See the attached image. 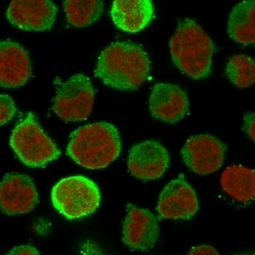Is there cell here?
Returning a JSON list of instances; mask_svg holds the SVG:
<instances>
[{"label": "cell", "instance_id": "cell-4", "mask_svg": "<svg viewBox=\"0 0 255 255\" xmlns=\"http://www.w3.org/2000/svg\"><path fill=\"white\" fill-rule=\"evenodd\" d=\"M9 144L18 159L30 167L45 166L60 156L56 144L32 113L14 127Z\"/></svg>", "mask_w": 255, "mask_h": 255}, {"label": "cell", "instance_id": "cell-8", "mask_svg": "<svg viewBox=\"0 0 255 255\" xmlns=\"http://www.w3.org/2000/svg\"><path fill=\"white\" fill-rule=\"evenodd\" d=\"M156 210L161 219L190 220L199 210L196 192L184 176L169 182L159 196Z\"/></svg>", "mask_w": 255, "mask_h": 255}, {"label": "cell", "instance_id": "cell-11", "mask_svg": "<svg viewBox=\"0 0 255 255\" xmlns=\"http://www.w3.org/2000/svg\"><path fill=\"white\" fill-rule=\"evenodd\" d=\"M158 236V221L152 212L133 204L128 205L123 225V242L131 249L148 251L155 246Z\"/></svg>", "mask_w": 255, "mask_h": 255}, {"label": "cell", "instance_id": "cell-3", "mask_svg": "<svg viewBox=\"0 0 255 255\" xmlns=\"http://www.w3.org/2000/svg\"><path fill=\"white\" fill-rule=\"evenodd\" d=\"M169 51L175 66L194 80L205 79L210 75L214 42L192 18H184L169 41Z\"/></svg>", "mask_w": 255, "mask_h": 255}, {"label": "cell", "instance_id": "cell-16", "mask_svg": "<svg viewBox=\"0 0 255 255\" xmlns=\"http://www.w3.org/2000/svg\"><path fill=\"white\" fill-rule=\"evenodd\" d=\"M224 192L239 203H249L255 197V172L243 165H230L220 179Z\"/></svg>", "mask_w": 255, "mask_h": 255}, {"label": "cell", "instance_id": "cell-6", "mask_svg": "<svg viewBox=\"0 0 255 255\" xmlns=\"http://www.w3.org/2000/svg\"><path fill=\"white\" fill-rule=\"evenodd\" d=\"M94 88L90 79L82 74L72 76L58 88L53 112L63 122H83L92 113Z\"/></svg>", "mask_w": 255, "mask_h": 255}, {"label": "cell", "instance_id": "cell-5", "mask_svg": "<svg viewBox=\"0 0 255 255\" xmlns=\"http://www.w3.org/2000/svg\"><path fill=\"white\" fill-rule=\"evenodd\" d=\"M98 186L83 176H72L57 182L51 191L54 208L68 220L90 216L100 205Z\"/></svg>", "mask_w": 255, "mask_h": 255}, {"label": "cell", "instance_id": "cell-13", "mask_svg": "<svg viewBox=\"0 0 255 255\" xmlns=\"http://www.w3.org/2000/svg\"><path fill=\"white\" fill-rule=\"evenodd\" d=\"M149 110L151 116L160 122L177 123L189 112L188 96L178 85L157 83L151 90Z\"/></svg>", "mask_w": 255, "mask_h": 255}, {"label": "cell", "instance_id": "cell-19", "mask_svg": "<svg viewBox=\"0 0 255 255\" xmlns=\"http://www.w3.org/2000/svg\"><path fill=\"white\" fill-rule=\"evenodd\" d=\"M226 74L236 87L249 88L255 81V62L246 54L233 55L227 63Z\"/></svg>", "mask_w": 255, "mask_h": 255}, {"label": "cell", "instance_id": "cell-9", "mask_svg": "<svg viewBox=\"0 0 255 255\" xmlns=\"http://www.w3.org/2000/svg\"><path fill=\"white\" fill-rule=\"evenodd\" d=\"M169 165L165 147L156 140H146L134 145L128 157V169L136 179L153 181L163 176Z\"/></svg>", "mask_w": 255, "mask_h": 255}, {"label": "cell", "instance_id": "cell-22", "mask_svg": "<svg viewBox=\"0 0 255 255\" xmlns=\"http://www.w3.org/2000/svg\"><path fill=\"white\" fill-rule=\"evenodd\" d=\"M6 255H41L37 248L31 245H20L12 248Z\"/></svg>", "mask_w": 255, "mask_h": 255}, {"label": "cell", "instance_id": "cell-24", "mask_svg": "<svg viewBox=\"0 0 255 255\" xmlns=\"http://www.w3.org/2000/svg\"><path fill=\"white\" fill-rule=\"evenodd\" d=\"M246 255H254V254H246Z\"/></svg>", "mask_w": 255, "mask_h": 255}, {"label": "cell", "instance_id": "cell-15", "mask_svg": "<svg viewBox=\"0 0 255 255\" xmlns=\"http://www.w3.org/2000/svg\"><path fill=\"white\" fill-rule=\"evenodd\" d=\"M114 24L127 33H138L145 29L154 16L150 0H116L111 10Z\"/></svg>", "mask_w": 255, "mask_h": 255}, {"label": "cell", "instance_id": "cell-2", "mask_svg": "<svg viewBox=\"0 0 255 255\" xmlns=\"http://www.w3.org/2000/svg\"><path fill=\"white\" fill-rule=\"evenodd\" d=\"M121 138L117 128L105 122L78 128L70 137L69 156L79 165L89 169L108 167L121 153Z\"/></svg>", "mask_w": 255, "mask_h": 255}, {"label": "cell", "instance_id": "cell-17", "mask_svg": "<svg viewBox=\"0 0 255 255\" xmlns=\"http://www.w3.org/2000/svg\"><path fill=\"white\" fill-rule=\"evenodd\" d=\"M228 34L242 45L255 43V2L242 1L234 7L228 18Z\"/></svg>", "mask_w": 255, "mask_h": 255}, {"label": "cell", "instance_id": "cell-14", "mask_svg": "<svg viewBox=\"0 0 255 255\" xmlns=\"http://www.w3.org/2000/svg\"><path fill=\"white\" fill-rule=\"evenodd\" d=\"M32 76V63L26 49L13 41L0 42V87H22Z\"/></svg>", "mask_w": 255, "mask_h": 255}, {"label": "cell", "instance_id": "cell-7", "mask_svg": "<svg viewBox=\"0 0 255 255\" xmlns=\"http://www.w3.org/2000/svg\"><path fill=\"white\" fill-rule=\"evenodd\" d=\"M225 152L226 145L208 134L190 137L181 150L186 165L200 176L219 171L224 163Z\"/></svg>", "mask_w": 255, "mask_h": 255}, {"label": "cell", "instance_id": "cell-10", "mask_svg": "<svg viewBox=\"0 0 255 255\" xmlns=\"http://www.w3.org/2000/svg\"><path fill=\"white\" fill-rule=\"evenodd\" d=\"M36 186L27 175L9 173L0 182V208L8 216L27 215L38 203Z\"/></svg>", "mask_w": 255, "mask_h": 255}, {"label": "cell", "instance_id": "cell-20", "mask_svg": "<svg viewBox=\"0 0 255 255\" xmlns=\"http://www.w3.org/2000/svg\"><path fill=\"white\" fill-rule=\"evenodd\" d=\"M16 108L13 99L5 94H0V126L10 122L14 117Z\"/></svg>", "mask_w": 255, "mask_h": 255}, {"label": "cell", "instance_id": "cell-21", "mask_svg": "<svg viewBox=\"0 0 255 255\" xmlns=\"http://www.w3.org/2000/svg\"><path fill=\"white\" fill-rule=\"evenodd\" d=\"M244 130L251 141L255 140V117L253 113H247L244 116Z\"/></svg>", "mask_w": 255, "mask_h": 255}, {"label": "cell", "instance_id": "cell-1", "mask_svg": "<svg viewBox=\"0 0 255 255\" xmlns=\"http://www.w3.org/2000/svg\"><path fill=\"white\" fill-rule=\"evenodd\" d=\"M149 73V57L132 42H115L104 48L95 69V76L106 86L121 91L139 89Z\"/></svg>", "mask_w": 255, "mask_h": 255}, {"label": "cell", "instance_id": "cell-23", "mask_svg": "<svg viewBox=\"0 0 255 255\" xmlns=\"http://www.w3.org/2000/svg\"><path fill=\"white\" fill-rule=\"evenodd\" d=\"M187 255H220L218 250L209 245H200L191 249Z\"/></svg>", "mask_w": 255, "mask_h": 255}, {"label": "cell", "instance_id": "cell-12", "mask_svg": "<svg viewBox=\"0 0 255 255\" xmlns=\"http://www.w3.org/2000/svg\"><path fill=\"white\" fill-rule=\"evenodd\" d=\"M56 5L48 0H13L6 16L9 23L24 31L43 32L53 27Z\"/></svg>", "mask_w": 255, "mask_h": 255}, {"label": "cell", "instance_id": "cell-18", "mask_svg": "<svg viewBox=\"0 0 255 255\" xmlns=\"http://www.w3.org/2000/svg\"><path fill=\"white\" fill-rule=\"evenodd\" d=\"M63 7L69 24L77 28H83L95 23L101 16L104 3L98 0H67L63 2Z\"/></svg>", "mask_w": 255, "mask_h": 255}]
</instances>
